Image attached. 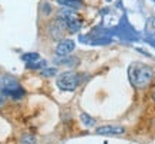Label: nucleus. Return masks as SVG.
<instances>
[{
  "label": "nucleus",
  "mask_w": 155,
  "mask_h": 144,
  "mask_svg": "<svg viewBox=\"0 0 155 144\" xmlns=\"http://www.w3.org/2000/svg\"><path fill=\"white\" fill-rule=\"evenodd\" d=\"M154 100H155V91H154Z\"/></svg>",
  "instance_id": "obj_12"
},
{
  "label": "nucleus",
  "mask_w": 155,
  "mask_h": 144,
  "mask_svg": "<svg viewBox=\"0 0 155 144\" xmlns=\"http://www.w3.org/2000/svg\"><path fill=\"white\" fill-rule=\"evenodd\" d=\"M27 64H31V63H36V61H38V60H41L40 59V56H38L37 53H27V54H24L23 57H21Z\"/></svg>",
  "instance_id": "obj_8"
},
{
  "label": "nucleus",
  "mask_w": 155,
  "mask_h": 144,
  "mask_svg": "<svg viewBox=\"0 0 155 144\" xmlns=\"http://www.w3.org/2000/svg\"><path fill=\"white\" fill-rule=\"evenodd\" d=\"M81 121H83V124L87 125V127H91V125H94V123H95L94 118H93V117H90L88 114H85V113L81 114Z\"/></svg>",
  "instance_id": "obj_9"
},
{
  "label": "nucleus",
  "mask_w": 155,
  "mask_h": 144,
  "mask_svg": "<svg viewBox=\"0 0 155 144\" xmlns=\"http://www.w3.org/2000/svg\"><path fill=\"white\" fill-rule=\"evenodd\" d=\"M74 47H75V43L73 40H61L56 47V54L61 57L68 56L71 51L74 50Z\"/></svg>",
  "instance_id": "obj_6"
},
{
  "label": "nucleus",
  "mask_w": 155,
  "mask_h": 144,
  "mask_svg": "<svg viewBox=\"0 0 155 144\" xmlns=\"http://www.w3.org/2000/svg\"><path fill=\"white\" fill-rule=\"evenodd\" d=\"M57 86H58V88L64 90V91H74L77 86H78V76L73 73V71L61 73L57 77Z\"/></svg>",
  "instance_id": "obj_3"
},
{
  "label": "nucleus",
  "mask_w": 155,
  "mask_h": 144,
  "mask_svg": "<svg viewBox=\"0 0 155 144\" xmlns=\"http://www.w3.org/2000/svg\"><path fill=\"white\" fill-rule=\"evenodd\" d=\"M128 77H130V81L132 83L134 87L145 88L152 81V79H154V70L147 64L135 63V64L130 66Z\"/></svg>",
  "instance_id": "obj_1"
},
{
  "label": "nucleus",
  "mask_w": 155,
  "mask_h": 144,
  "mask_svg": "<svg viewBox=\"0 0 155 144\" xmlns=\"http://www.w3.org/2000/svg\"><path fill=\"white\" fill-rule=\"evenodd\" d=\"M124 127L122 125H115V124H108V125H103L97 129V134L100 135H120L124 134Z\"/></svg>",
  "instance_id": "obj_4"
},
{
  "label": "nucleus",
  "mask_w": 155,
  "mask_h": 144,
  "mask_svg": "<svg viewBox=\"0 0 155 144\" xmlns=\"http://www.w3.org/2000/svg\"><path fill=\"white\" fill-rule=\"evenodd\" d=\"M57 3L73 10H78L83 7V2L81 0H57Z\"/></svg>",
  "instance_id": "obj_7"
},
{
  "label": "nucleus",
  "mask_w": 155,
  "mask_h": 144,
  "mask_svg": "<svg viewBox=\"0 0 155 144\" xmlns=\"http://www.w3.org/2000/svg\"><path fill=\"white\" fill-rule=\"evenodd\" d=\"M57 17H60V19L64 22L67 30H68L70 33H77L81 29V26H83V20H81V17L75 13L73 9H68V7L60 10Z\"/></svg>",
  "instance_id": "obj_2"
},
{
  "label": "nucleus",
  "mask_w": 155,
  "mask_h": 144,
  "mask_svg": "<svg viewBox=\"0 0 155 144\" xmlns=\"http://www.w3.org/2000/svg\"><path fill=\"white\" fill-rule=\"evenodd\" d=\"M64 30H67V27H66V24H64V22H63L60 17L54 19V22L50 24V34H51V37L56 39V40L63 37Z\"/></svg>",
  "instance_id": "obj_5"
},
{
  "label": "nucleus",
  "mask_w": 155,
  "mask_h": 144,
  "mask_svg": "<svg viewBox=\"0 0 155 144\" xmlns=\"http://www.w3.org/2000/svg\"><path fill=\"white\" fill-rule=\"evenodd\" d=\"M21 143L23 144H34L36 143V139H34V135L31 134H24L21 137Z\"/></svg>",
  "instance_id": "obj_10"
},
{
  "label": "nucleus",
  "mask_w": 155,
  "mask_h": 144,
  "mask_svg": "<svg viewBox=\"0 0 155 144\" xmlns=\"http://www.w3.org/2000/svg\"><path fill=\"white\" fill-rule=\"evenodd\" d=\"M56 73H57L56 69H48V70H43V71H41L43 76H54Z\"/></svg>",
  "instance_id": "obj_11"
}]
</instances>
